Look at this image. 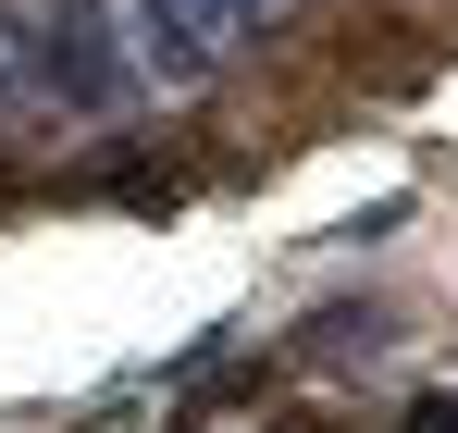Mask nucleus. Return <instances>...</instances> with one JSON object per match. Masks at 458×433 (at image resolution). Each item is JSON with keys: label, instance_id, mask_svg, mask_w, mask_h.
Segmentation results:
<instances>
[{"label": "nucleus", "instance_id": "f257e3e1", "mask_svg": "<svg viewBox=\"0 0 458 433\" xmlns=\"http://www.w3.org/2000/svg\"><path fill=\"white\" fill-rule=\"evenodd\" d=\"M285 25V0H75V87L87 124L161 112L186 87H211L235 50H260Z\"/></svg>", "mask_w": 458, "mask_h": 433}, {"label": "nucleus", "instance_id": "f03ea898", "mask_svg": "<svg viewBox=\"0 0 458 433\" xmlns=\"http://www.w3.org/2000/svg\"><path fill=\"white\" fill-rule=\"evenodd\" d=\"M87 124L75 87V0H0V137Z\"/></svg>", "mask_w": 458, "mask_h": 433}]
</instances>
